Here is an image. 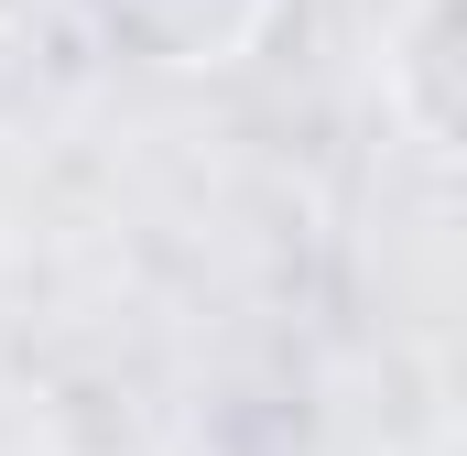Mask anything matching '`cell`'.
Returning <instances> with one entry per match:
<instances>
[{
  "instance_id": "cell-1",
  "label": "cell",
  "mask_w": 467,
  "mask_h": 456,
  "mask_svg": "<svg viewBox=\"0 0 467 456\" xmlns=\"http://www.w3.org/2000/svg\"><path fill=\"white\" fill-rule=\"evenodd\" d=\"M88 22L141 66H229L272 22V0H88Z\"/></svg>"
}]
</instances>
